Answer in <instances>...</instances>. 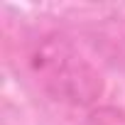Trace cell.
Segmentation results:
<instances>
[{"mask_svg":"<svg viewBox=\"0 0 125 125\" xmlns=\"http://www.w3.org/2000/svg\"><path fill=\"white\" fill-rule=\"evenodd\" d=\"M27 64L42 91L59 103L91 110L105 93L101 71L64 34L49 32L34 39Z\"/></svg>","mask_w":125,"mask_h":125,"instance_id":"obj_1","label":"cell"},{"mask_svg":"<svg viewBox=\"0 0 125 125\" xmlns=\"http://www.w3.org/2000/svg\"><path fill=\"white\" fill-rule=\"evenodd\" d=\"M88 125H125V108L115 103H98L88 110Z\"/></svg>","mask_w":125,"mask_h":125,"instance_id":"obj_2","label":"cell"}]
</instances>
